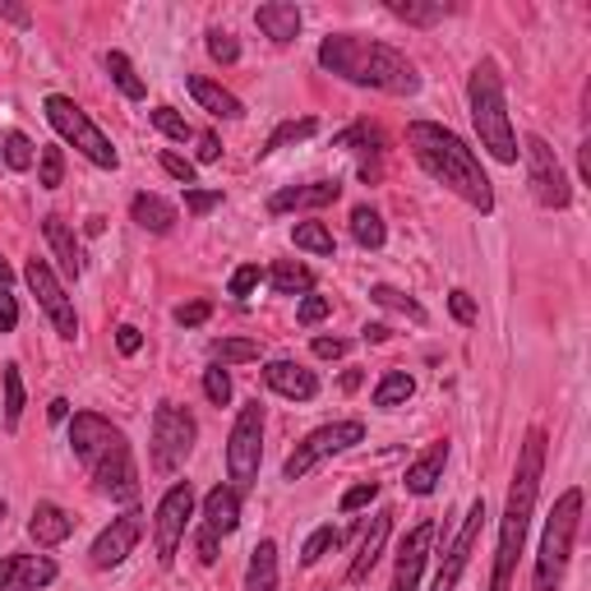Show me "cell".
I'll use <instances>...</instances> for the list:
<instances>
[{
    "label": "cell",
    "instance_id": "40",
    "mask_svg": "<svg viewBox=\"0 0 591 591\" xmlns=\"http://www.w3.org/2000/svg\"><path fill=\"white\" fill-rule=\"evenodd\" d=\"M0 383H6V430H19V416H23V374L19 366H6V374H0Z\"/></svg>",
    "mask_w": 591,
    "mask_h": 591
},
{
    "label": "cell",
    "instance_id": "7",
    "mask_svg": "<svg viewBox=\"0 0 591 591\" xmlns=\"http://www.w3.org/2000/svg\"><path fill=\"white\" fill-rule=\"evenodd\" d=\"M42 112H46V120H51V130H56L65 144H74V148H80L93 167H102V171H116V167H120V152L112 148V139L97 130V125H93V116H88V112H84L74 97H65V93H51V97L42 102Z\"/></svg>",
    "mask_w": 591,
    "mask_h": 591
},
{
    "label": "cell",
    "instance_id": "37",
    "mask_svg": "<svg viewBox=\"0 0 591 591\" xmlns=\"http://www.w3.org/2000/svg\"><path fill=\"white\" fill-rule=\"evenodd\" d=\"M411 393H416V379L407 370H389L374 389V407H402V402H411Z\"/></svg>",
    "mask_w": 591,
    "mask_h": 591
},
{
    "label": "cell",
    "instance_id": "3",
    "mask_svg": "<svg viewBox=\"0 0 591 591\" xmlns=\"http://www.w3.org/2000/svg\"><path fill=\"white\" fill-rule=\"evenodd\" d=\"M70 444H74V457L88 467L93 485L112 504H135L139 499L135 448H130V440H125L120 425H112L107 416H97V411H74Z\"/></svg>",
    "mask_w": 591,
    "mask_h": 591
},
{
    "label": "cell",
    "instance_id": "27",
    "mask_svg": "<svg viewBox=\"0 0 591 591\" xmlns=\"http://www.w3.org/2000/svg\"><path fill=\"white\" fill-rule=\"evenodd\" d=\"M130 218L144 226V231H152V236H167V231L181 222V213H176V203H167L162 194H135L130 199Z\"/></svg>",
    "mask_w": 591,
    "mask_h": 591
},
{
    "label": "cell",
    "instance_id": "28",
    "mask_svg": "<svg viewBox=\"0 0 591 591\" xmlns=\"http://www.w3.org/2000/svg\"><path fill=\"white\" fill-rule=\"evenodd\" d=\"M245 591H277V546L273 541H260L250 550Z\"/></svg>",
    "mask_w": 591,
    "mask_h": 591
},
{
    "label": "cell",
    "instance_id": "44",
    "mask_svg": "<svg viewBox=\"0 0 591 591\" xmlns=\"http://www.w3.org/2000/svg\"><path fill=\"white\" fill-rule=\"evenodd\" d=\"M203 398H209L213 407H226L231 402V374H226V366H209L203 370Z\"/></svg>",
    "mask_w": 591,
    "mask_h": 591
},
{
    "label": "cell",
    "instance_id": "57",
    "mask_svg": "<svg viewBox=\"0 0 591 591\" xmlns=\"http://www.w3.org/2000/svg\"><path fill=\"white\" fill-rule=\"evenodd\" d=\"M218 158H222L218 135H199V162H218Z\"/></svg>",
    "mask_w": 591,
    "mask_h": 591
},
{
    "label": "cell",
    "instance_id": "20",
    "mask_svg": "<svg viewBox=\"0 0 591 591\" xmlns=\"http://www.w3.org/2000/svg\"><path fill=\"white\" fill-rule=\"evenodd\" d=\"M342 199V186L338 181H310V186H287L268 199V213H296V209H328V203Z\"/></svg>",
    "mask_w": 591,
    "mask_h": 591
},
{
    "label": "cell",
    "instance_id": "22",
    "mask_svg": "<svg viewBox=\"0 0 591 591\" xmlns=\"http://www.w3.org/2000/svg\"><path fill=\"white\" fill-rule=\"evenodd\" d=\"M254 23H260L264 38H273L277 46H287V42L300 38L305 14H300V6H292V0H268V6L254 10Z\"/></svg>",
    "mask_w": 591,
    "mask_h": 591
},
{
    "label": "cell",
    "instance_id": "21",
    "mask_svg": "<svg viewBox=\"0 0 591 591\" xmlns=\"http://www.w3.org/2000/svg\"><path fill=\"white\" fill-rule=\"evenodd\" d=\"M264 383H268L273 393L292 398V402H310V398H319V379H315V370H305V366H296V361H268V366H264Z\"/></svg>",
    "mask_w": 591,
    "mask_h": 591
},
{
    "label": "cell",
    "instance_id": "24",
    "mask_svg": "<svg viewBox=\"0 0 591 591\" xmlns=\"http://www.w3.org/2000/svg\"><path fill=\"white\" fill-rule=\"evenodd\" d=\"M444 462H448V440H434L416 462L407 467V490L411 495H434V485L444 481Z\"/></svg>",
    "mask_w": 591,
    "mask_h": 591
},
{
    "label": "cell",
    "instance_id": "9",
    "mask_svg": "<svg viewBox=\"0 0 591 591\" xmlns=\"http://www.w3.org/2000/svg\"><path fill=\"white\" fill-rule=\"evenodd\" d=\"M356 444H366V425L361 421H333V425H319L310 430L305 440L287 453V462H282V481H305L324 457H338Z\"/></svg>",
    "mask_w": 591,
    "mask_h": 591
},
{
    "label": "cell",
    "instance_id": "53",
    "mask_svg": "<svg viewBox=\"0 0 591 591\" xmlns=\"http://www.w3.org/2000/svg\"><path fill=\"white\" fill-rule=\"evenodd\" d=\"M19 328V300L10 287H0V333H14Z\"/></svg>",
    "mask_w": 591,
    "mask_h": 591
},
{
    "label": "cell",
    "instance_id": "19",
    "mask_svg": "<svg viewBox=\"0 0 591 591\" xmlns=\"http://www.w3.org/2000/svg\"><path fill=\"white\" fill-rule=\"evenodd\" d=\"M389 531H393V508H379L374 518H370V527L361 531V550H356L351 569H347V582H351V587H366V582H370L383 546H389Z\"/></svg>",
    "mask_w": 591,
    "mask_h": 591
},
{
    "label": "cell",
    "instance_id": "2",
    "mask_svg": "<svg viewBox=\"0 0 591 591\" xmlns=\"http://www.w3.org/2000/svg\"><path fill=\"white\" fill-rule=\"evenodd\" d=\"M407 148H411V158L421 162V171L430 176V181H440L444 190H453L462 203H472L476 213L495 209L490 176L481 171V158L448 130V125H440V120H411L407 125Z\"/></svg>",
    "mask_w": 591,
    "mask_h": 591
},
{
    "label": "cell",
    "instance_id": "49",
    "mask_svg": "<svg viewBox=\"0 0 591 591\" xmlns=\"http://www.w3.org/2000/svg\"><path fill=\"white\" fill-rule=\"evenodd\" d=\"M379 499V481H361V485H351V490L342 495V513H356V508H366Z\"/></svg>",
    "mask_w": 591,
    "mask_h": 591
},
{
    "label": "cell",
    "instance_id": "60",
    "mask_svg": "<svg viewBox=\"0 0 591 591\" xmlns=\"http://www.w3.org/2000/svg\"><path fill=\"white\" fill-rule=\"evenodd\" d=\"M10 282H14V268H10L6 260H0V287H10Z\"/></svg>",
    "mask_w": 591,
    "mask_h": 591
},
{
    "label": "cell",
    "instance_id": "11",
    "mask_svg": "<svg viewBox=\"0 0 591 591\" xmlns=\"http://www.w3.org/2000/svg\"><path fill=\"white\" fill-rule=\"evenodd\" d=\"M523 152H527V186H531V199L541 203V209H569V203H573V186H569V171H563L559 152H555L541 135H527Z\"/></svg>",
    "mask_w": 591,
    "mask_h": 591
},
{
    "label": "cell",
    "instance_id": "61",
    "mask_svg": "<svg viewBox=\"0 0 591 591\" xmlns=\"http://www.w3.org/2000/svg\"><path fill=\"white\" fill-rule=\"evenodd\" d=\"M0 523H6V499H0Z\"/></svg>",
    "mask_w": 591,
    "mask_h": 591
},
{
    "label": "cell",
    "instance_id": "42",
    "mask_svg": "<svg viewBox=\"0 0 591 591\" xmlns=\"http://www.w3.org/2000/svg\"><path fill=\"white\" fill-rule=\"evenodd\" d=\"M38 186L42 190H61L65 186V152L61 148H42L38 152Z\"/></svg>",
    "mask_w": 591,
    "mask_h": 591
},
{
    "label": "cell",
    "instance_id": "34",
    "mask_svg": "<svg viewBox=\"0 0 591 591\" xmlns=\"http://www.w3.org/2000/svg\"><path fill=\"white\" fill-rule=\"evenodd\" d=\"M107 74L116 80V88L130 97V102H139L144 93H148V84L139 80V70L130 65V56H125V51H107Z\"/></svg>",
    "mask_w": 591,
    "mask_h": 591
},
{
    "label": "cell",
    "instance_id": "8",
    "mask_svg": "<svg viewBox=\"0 0 591 591\" xmlns=\"http://www.w3.org/2000/svg\"><path fill=\"white\" fill-rule=\"evenodd\" d=\"M199 444V421L190 416V407H176V402H162L158 411H152V472H181L186 467V457L194 453Z\"/></svg>",
    "mask_w": 591,
    "mask_h": 591
},
{
    "label": "cell",
    "instance_id": "39",
    "mask_svg": "<svg viewBox=\"0 0 591 591\" xmlns=\"http://www.w3.org/2000/svg\"><path fill=\"white\" fill-rule=\"evenodd\" d=\"M292 245L296 250H310V254H324V260L338 250V245H333V231L324 222H296L292 226Z\"/></svg>",
    "mask_w": 591,
    "mask_h": 591
},
{
    "label": "cell",
    "instance_id": "6",
    "mask_svg": "<svg viewBox=\"0 0 591 591\" xmlns=\"http://www.w3.org/2000/svg\"><path fill=\"white\" fill-rule=\"evenodd\" d=\"M582 527V490H563L546 518V536H541V555H536V578L531 591H559L563 573H569L573 559V541Z\"/></svg>",
    "mask_w": 591,
    "mask_h": 591
},
{
    "label": "cell",
    "instance_id": "36",
    "mask_svg": "<svg viewBox=\"0 0 591 591\" xmlns=\"http://www.w3.org/2000/svg\"><path fill=\"white\" fill-rule=\"evenodd\" d=\"M0 162H6L10 171H29V167L38 162L33 139L19 135V130H6V135H0Z\"/></svg>",
    "mask_w": 591,
    "mask_h": 591
},
{
    "label": "cell",
    "instance_id": "62",
    "mask_svg": "<svg viewBox=\"0 0 591 591\" xmlns=\"http://www.w3.org/2000/svg\"><path fill=\"white\" fill-rule=\"evenodd\" d=\"M324 591H333V587H324Z\"/></svg>",
    "mask_w": 591,
    "mask_h": 591
},
{
    "label": "cell",
    "instance_id": "38",
    "mask_svg": "<svg viewBox=\"0 0 591 591\" xmlns=\"http://www.w3.org/2000/svg\"><path fill=\"white\" fill-rule=\"evenodd\" d=\"M264 347L254 338H218L213 342V361L218 366H245V361H260Z\"/></svg>",
    "mask_w": 591,
    "mask_h": 591
},
{
    "label": "cell",
    "instance_id": "30",
    "mask_svg": "<svg viewBox=\"0 0 591 591\" xmlns=\"http://www.w3.org/2000/svg\"><path fill=\"white\" fill-rule=\"evenodd\" d=\"M457 6H444V0H430V6H421V0H389V14L402 19V23H416V29H430V23L448 19Z\"/></svg>",
    "mask_w": 591,
    "mask_h": 591
},
{
    "label": "cell",
    "instance_id": "59",
    "mask_svg": "<svg viewBox=\"0 0 591 591\" xmlns=\"http://www.w3.org/2000/svg\"><path fill=\"white\" fill-rule=\"evenodd\" d=\"M361 338H366V342H383V338H389V328H383V324H366Z\"/></svg>",
    "mask_w": 591,
    "mask_h": 591
},
{
    "label": "cell",
    "instance_id": "10",
    "mask_svg": "<svg viewBox=\"0 0 591 591\" xmlns=\"http://www.w3.org/2000/svg\"><path fill=\"white\" fill-rule=\"evenodd\" d=\"M260 462H264V407L245 402L236 425H231V440H226V476L236 481V490L254 485Z\"/></svg>",
    "mask_w": 591,
    "mask_h": 591
},
{
    "label": "cell",
    "instance_id": "55",
    "mask_svg": "<svg viewBox=\"0 0 591 591\" xmlns=\"http://www.w3.org/2000/svg\"><path fill=\"white\" fill-rule=\"evenodd\" d=\"M315 356L319 361H338V356H347V342L342 338H315Z\"/></svg>",
    "mask_w": 591,
    "mask_h": 591
},
{
    "label": "cell",
    "instance_id": "41",
    "mask_svg": "<svg viewBox=\"0 0 591 591\" xmlns=\"http://www.w3.org/2000/svg\"><path fill=\"white\" fill-rule=\"evenodd\" d=\"M152 125H158V130L167 135V139H176V144H190L194 139V125L176 112V107H152V116H148Z\"/></svg>",
    "mask_w": 591,
    "mask_h": 591
},
{
    "label": "cell",
    "instance_id": "12",
    "mask_svg": "<svg viewBox=\"0 0 591 591\" xmlns=\"http://www.w3.org/2000/svg\"><path fill=\"white\" fill-rule=\"evenodd\" d=\"M194 518V490L190 481H176L171 490L162 495L158 513H152V550H158V563H171L176 550L186 541V527Z\"/></svg>",
    "mask_w": 591,
    "mask_h": 591
},
{
    "label": "cell",
    "instance_id": "15",
    "mask_svg": "<svg viewBox=\"0 0 591 591\" xmlns=\"http://www.w3.org/2000/svg\"><path fill=\"white\" fill-rule=\"evenodd\" d=\"M481 527H485V499H476V504L467 508V518H462V527H457V536H453V546H448L444 559H440V573H434V587H430V591H457L462 573H467V563H472V555H476Z\"/></svg>",
    "mask_w": 591,
    "mask_h": 591
},
{
    "label": "cell",
    "instance_id": "50",
    "mask_svg": "<svg viewBox=\"0 0 591 591\" xmlns=\"http://www.w3.org/2000/svg\"><path fill=\"white\" fill-rule=\"evenodd\" d=\"M213 315V305L209 300H190V305H176V324L181 328H199L203 319Z\"/></svg>",
    "mask_w": 591,
    "mask_h": 591
},
{
    "label": "cell",
    "instance_id": "16",
    "mask_svg": "<svg viewBox=\"0 0 591 591\" xmlns=\"http://www.w3.org/2000/svg\"><path fill=\"white\" fill-rule=\"evenodd\" d=\"M139 536H144V513H120V518H112V527H102V536L88 550L93 569H116V563H125L135 555Z\"/></svg>",
    "mask_w": 591,
    "mask_h": 591
},
{
    "label": "cell",
    "instance_id": "17",
    "mask_svg": "<svg viewBox=\"0 0 591 591\" xmlns=\"http://www.w3.org/2000/svg\"><path fill=\"white\" fill-rule=\"evenodd\" d=\"M56 582L51 555H6L0 559V591H46Z\"/></svg>",
    "mask_w": 591,
    "mask_h": 591
},
{
    "label": "cell",
    "instance_id": "54",
    "mask_svg": "<svg viewBox=\"0 0 591 591\" xmlns=\"http://www.w3.org/2000/svg\"><path fill=\"white\" fill-rule=\"evenodd\" d=\"M116 347H120V356H135V351L144 347V333H139L135 324H120V328H116Z\"/></svg>",
    "mask_w": 591,
    "mask_h": 591
},
{
    "label": "cell",
    "instance_id": "13",
    "mask_svg": "<svg viewBox=\"0 0 591 591\" xmlns=\"http://www.w3.org/2000/svg\"><path fill=\"white\" fill-rule=\"evenodd\" d=\"M23 282H29V292L38 296L42 315L51 319V328L61 333V338H80V315H74V300L65 296V282L51 273L46 260H29L23 264Z\"/></svg>",
    "mask_w": 591,
    "mask_h": 591
},
{
    "label": "cell",
    "instance_id": "26",
    "mask_svg": "<svg viewBox=\"0 0 591 591\" xmlns=\"http://www.w3.org/2000/svg\"><path fill=\"white\" fill-rule=\"evenodd\" d=\"M42 236H46L51 254H56V264H61V273H65L70 282L84 273V260H80V241H74V231L65 226V218L46 213V218H42Z\"/></svg>",
    "mask_w": 591,
    "mask_h": 591
},
{
    "label": "cell",
    "instance_id": "46",
    "mask_svg": "<svg viewBox=\"0 0 591 591\" xmlns=\"http://www.w3.org/2000/svg\"><path fill=\"white\" fill-rule=\"evenodd\" d=\"M162 171H167V176H176V181H181L186 190H194V186H199V167H194L190 158H181V152H162Z\"/></svg>",
    "mask_w": 591,
    "mask_h": 591
},
{
    "label": "cell",
    "instance_id": "32",
    "mask_svg": "<svg viewBox=\"0 0 591 591\" xmlns=\"http://www.w3.org/2000/svg\"><path fill=\"white\" fill-rule=\"evenodd\" d=\"M370 300H374V305H383V310H393V315H407L411 324H425V319H430L421 300H411L407 292L389 287V282H374V287H370Z\"/></svg>",
    "mask_w": 591,
    "mask_h": 591
},
{
    "label": "cell",
    "instance_id": "23",
    "mask_svg": "<svg viewBox=\"0 0 591 591\" xmlns=\"http://www.w3.org/2000/svg\"><path fill=\"white\" fill-rule=\"evenodd\" d=\"M70 531H74V518L61 508V504H51V499H42V504H33V518H29V536L38 541V550H51V546H61V541H70Z\"/></svg>",
    "mask_w": 591,
    "mask_h": 591
},
{
    "label": "cell",
    "instance_id": "18",
    "mask_svg": "<svg viewBox=\"0 0 591 591\" xmlns=\"http://www.w3.org/2000/svg\"><path fill=\"white\" fill-rule=\"evenodd\" d=\"M430 546H434V523H421V527L407 531V541H402V550H398V573H393V587H389V591H416V587H421Z\"/></svg>",
    "mask_w": 591,
    "mask_h": 591
},
{
    "label": "cell",
    "instance_id": "47",
    "mask_svg": "<svg viewBox=\"0 0 591 591\" xmlns=\"http://www.w3.org/2000/svg\"><path fill=\"white\" fill-rule=\"evenodd\" d=\"M328 315H333V300H328V296H315V292H310V296L300 300V310H296V324H305V328H310V324H319V319H328Z\"/></svg>",
    "mask_w": 591,
    "mask_h": 591
},
{
    "label": "cell",
    "instance_id": "35",
    "mask_svg": "<svg viewBox=\"0 0 591 591\" xmlns=\"http://www.w3.org/2000/svg\"><path fill=\"white\" fill-rule=\"evenodd\" d=\"M319 130V120L315 116H300V120H282L277 130L268 135V144L260 148V158H268V152H277V148H287V144H300V139H310Z\"/></svg>",
    "mask_w": 591,
    "mask_h": 591
},
{
    "label": "cell",
    "instance_id": "45",
    "mask_svg": "<svg viewBox=\"0 0 591 591\" xmlns=\"http://www.w3.org/2000/svg\"><path fill=\"white\" fill-rule=\"evenodd\" d=\"M209 56H213L218 65H236V61H241V42H236V33L209 29Z\"/></svg>",
    "mask_w": 591,
    "mask_h": 591
},
{
    "label": "cell",
    "instance_id": "29",
    "mask_svg": "<svg viewBox=\"0 0 591 591\" xmlns=\"http://www.w3.org/2000/svg\"><path fill=\"white\" fill-rule=\"evenodd\" d=\"M268 282H273V292H277V296H310V292H315V273L305 268V264H296V260L273 264Z\"/></svg>",
    "mask_w": 591,
    "mask_h": 591
},
{
    "label": "cell",
    "instance_id": "31",
    "mask_svg": "<svg viewBox=\"0 0 591 591\" xmlns=\"http://www.w3.org/2000/svg\"><path fill=\"white\" fill-rule=\"evenodd\" d=\"M351 236L361 250H383V241H389V226H383V218L370 209V203H361V209H351Z\"/></svg>",
    "mask_w": 591,
    "mask_h": 591
},
{
    "label": "cell",
    "instance_id": "25",
    "mask_svg": "<svg viewBox=\"0 0 591 591\" xmlns=\"http://www.w3.org/2000/svg\"><path fill=\"white\" fill-rule=\"evenodd\" d=\"M190 93H194V102L209 116H218V120H241L245 116V102L231 93V88H222V84H213V80H203V74H190Z\"/></svg>",
    "mask_w": 591,
    "mask_h": 591
},
{
    "label": "cell",
    "instance_id": "58",
    "mask_svg": "<svg viewBox=\"0 0 591 591\" xmlns=\"http://www.w3.org/2000/svg\"><path fill=\"white\" fill-rule=\"evenodd\" d=\"M46 416H51V421H70V402H65V398H56V402L46 407Z\"/></svg>",
    "mask_w": 591,
    "mask_h": 591
},
{
    "label": "cell",
    "instance_id": "5",
    "mask_svg": "<svg viewBox=\"0 0 591 591\" xmlns=\"http://www.w3.org/2000/svg\"><path fill=\"white\" fill-rule=\"evenodd\" d=\"M467 107H472V125L481 135V148L490 152L495 162L513 167L518 162V135H513V120H508V97H504V74L499 61H476L472 80H467Z\"/></svg>",
    "mask_w": 591,
    "mask_h": 591
},
{
    "label": "cell",
    "instance_id": "51",
    "mask_svg": "<svg viewBox=\"0 0 591 591\" xmlns=\"http://www.w3.org/2000/svg\"><path fill=\"white\" fill-rule=\"evenodd\" d=\"M222 203V190H186V209L194 213V218H203V213H213Z\"/></svg>",
    "mask_w": 591,
    "mask_h": 591
},
{
    "label": "cell",
    "instance_id": "4",
    "mask_svg": "<svg viewBox=\"0 0 591 591\" xmlns=\"http://www.w3.org/2000/svg\"><path fill=\"white\" fill-rule=\"evenodd\" d=\"M541 476H546V430H527L518 467H513V485H508V508H504V523H499V550H495L490 591H513L518 555L527 546V527H531L536 499H541Z\"/></svg>",
    "mask_w": 591,
    "mask_h": 591
},
{
    "label": "cell",
    "instance_id": "43",
    "mask_svg": "<svg viewBox=\"0 0 591 591\" xmlns=\"http://www.w3.org/2000/svg\"><path fill=\"white\" fill-rule=\"evenodd\" d=\"M338 546H342V531H338V527H319V531H310V541H305L300 563H305V569H315V563H319L328 550H338Z\"/></svg>",
    "mask_w": 591,
    "mask_h": 591
},
{
    "label": "cell",
    "instance_id": "48",
    "mask_svg": "<svg viewBox=\"0 0 591 591\" xmlns=\"http://www.w3.org/2000/svg\"><path fill=\"white\" fill-rule=\"evenodd\" d=\"M254 287H260V264H241L236 273H231V287H226V292L236 296V300H245Z\"/></svg>",
    "mask_w": 591,
    "mask_h": 591
},
{
    "label": "cell",
    "instance_id": "52",
    "mask_svg": "<svg viewBox=\"0 0 591 591\" xmlns=\"http://www.w3.org/2000/svg\"><path fill=\"white\" fill-rule=\"evenodd\" d=\"M448 310H453L457 324H476V300H472V292H462V287H457V292L448 296Z\"/></svg>",
    "mask_w": 591,
    "mask_h": 591
},
{
    "label": "cell",
    "instance_id": "14",
    "mask_svg": "<svg viewBox=\"0 0 591 591\" xmlns=\"http://www.w3.org/2000/svg\"><path fill=\"white\" fill-rule=\"evenodd\" d=\"M241 527V490L236 485H213L203 495V523H199V559L218 563V546L222 536H231Z\"/></svg>",
    "mask_w": 591,
    "mask_h": 591
},
{
    "label": "cell",
    "instance_id": "56",
    "mask_svg": "<svg viewBox=\"0 0 591 591\" xmlns=\"http://www.w3.org/2000/svg\"><path fill=\"white\" fill-rule=\"evenodd\" d=\"M0 19H6V23H19V29H29V23H33V14L23 10V6H10V0H0Z\"/></svg>",
    "mask_w": 591,
    "mask_h": 591
},
{
    "label": "cell",
    "instance_id": "1",
    "mask_svg": "<svg viewBox=\"0 0 591 591\" xmlns=\"http://www.w3.org/2000/svg\"><path fill=\"white\" fill-rule=\"evenodd\" d=\"M319 65L338 80L356 84V88H374V93H389V97H411L421 93V70L407 51L389 46V42H374L361 33H328L319 42Z\"/></svg>",
    "mask_w": 591,
    "mask_h": 591
},
{
    "label": "cell",
    "instance_id": "33",
    "mask_svg": "<svg viewBox=\"0 0 591 591\" xmlns=\"http://www.w3.org/2000/svg\"><path fill=\"white\" fill-rule=\"evenodd\" d=\"M333 148H347V152H366V158L379 162V152H383V135L374 130L370 120H356L351 130H342L338 139H333Z\"/></svg>",
    "mask_w": 591,
    "mask_h": 591
}]
</instances>
